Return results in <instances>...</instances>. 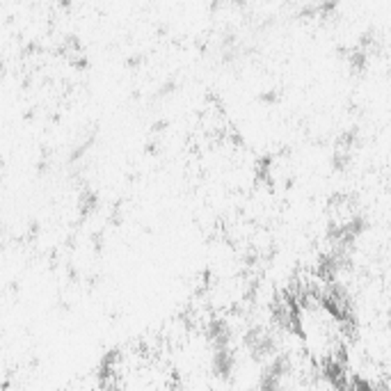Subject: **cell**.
Returning a JSON list of instances; mask_svg holds the SVG:
<instances>
[{
  "instance_id": "obj_2",
  "label": "cell",
  "mask_w": 391,
  "mask_h": 391,
  "mask_svg": "<svg viewBox=\"0 0 391 391\" xmlns=\"http://www.w3.org/2000/svg\"><path fill=\"white\" fill-rule=\"evenodd\" d=\"M211 373L213 377L222 380H231L236 373V353L234 345L229 348H211Z\"/></svg>"
},
{
  "instance_id": "obj_1",
  "label": "cell",
  "mask_w": 391,
  "mask_h": 391,
  "mask_svg": "<svg viewBox=\"0 0 391 391\" xmlns=\"http://www.w3.org/2000/svg\"><path fill=\"white\" fill-rule=\"evenodd\" d=\"M243 345L247 355L252 357V362L256 364H266L279 353L277 336L266 325H249L243 334Z\"/></svg>"
},
{
  "instance_id": "obj_4",
  "label": "cell",
  "mask_w": 391,
  "mask_h": 391,
  "mask_svg": "<svg viewBox=\"0 0 391 391\" xmlns=\"http://www.w3.org/2000/svg\"><path fill=\"white\" fill-rule=\"evenodd\" d=\"M0 236H3V226H0Z\"/></svg>"
},
{
  "instance_id": "obj_3",
  "label": "cell",
  "mask_w": 391,
  "mask_h": 391,
  "mask_svg": "<svg viewBox=\"0 0 391 391\" xmlns=\"http://www.w3.org/2000/svg\"><path fill=\"white\" fill-rule=\"evenodd\" d=\"M204 334H206V341H209L211 348H229L234 343L231 323L226 318H220V316H215L206 323Z\"/></svg>"
}]
</instances>
